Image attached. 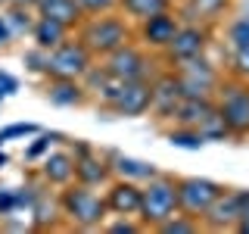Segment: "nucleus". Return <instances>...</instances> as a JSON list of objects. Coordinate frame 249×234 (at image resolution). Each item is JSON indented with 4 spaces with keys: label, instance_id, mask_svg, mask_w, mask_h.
<instances>
[{
    "label": "nucleus",
    "instance_id": "nucleus-13",
    "mask_svg": "<svg viewBox=\"0 0 249 234\" xmlns=\"http://www.w3.org/2000/svg\"><path fill=\"white\" fill-rule=\"evenodd\" d=\"M109 113L134 119V116L150 113V81H119V91L106 103Z\"/></svg>",
    "mask_w": 249,
    "mask_h": 234
},
{
    "label": "nucleus",
    "instance_id": "nucleus-37",
    "mask_svg": "<svg viewBox=\"0 0 249 234\" xmlns=\"http://www.w3.org/2000/svg\"><path fill=\"white\" fill-rule=\"evenodd\" d=\"M19 213L16 206V191H0V215H13Z\"/></svg>",
    "mask_w": 249,
    "mask_h": 234
},
{
    "label": "nucleus",
    "instance_id": "nucleus-17",
    "mask_svg": "<svg viewBox=\"0 0 249 234\" xmlns=\"http://www.w3.org/2000/svg\"><path fill=\"white\" fill-rule=\"evenodd\" d=\"M31 10H35V16H44V19L66 25L69 31H75L84 22V13L78 10L75 0H31Z\"/></svg>",
    "mask_w": 249,
    "mask_h": 234
},
{
    "label": "nucleus",
    "instance_id": "nucleus-15",
    "mask_svg": "<svg viewBox=\"0 0 249 234\" xmlns=\"http://www.w3.org/2000/svg\"><path fill=\"white\" fill-rule=\"evenodd\" d=\"M106 209L112 215H131L137 218V209H140V184L137 181H128V178H109L106 184Z\"/></svg>",
    "mask_w": 249,
    "mask_h": 234
},
{
    "label": "nucleus",
    "instance_id": "nucleus-20",
    "mask_svg": "<svg viewBox=\"0 0 249 234\" xmlns=\"http://www.w3.org/2000/svg\"><path fill=\"white\" fill-rule=\"evenodd\" d=\"M109 166H112V175L115 178H128V181H150L153 175H159V169L153 162H143V159H134V156H122V153H112L109 156Z\"/></svg>",
    "mask_w": 249,
    "mask_h": 234
},
{
    "label": "nucleus",
    "instance_id": "nucleus-27",
    "mask_svg": "<svg viewBox=\"0 0 249 234\" xmlns=\"http://www.w3.org/2000/svg\"><path fill=\"white\" fill-rule=\"evenodd\" d=\"M156 231H162V234H196V231H202V222L178 209V213H175V215H168Z\"/></svg>",
    "mask_w": 249,
    "mask_h": 234
},
{
    "label": "nucleus",
    "instance_id": "nucleus-24",
    "mask_svg": "<svg viewBox=\"0 0 249 234\" xmlns=\"http://www.w3.org/2000/svg\"><path fill=\"white\" fill-rule=\"evenodd\" d=\"M165 10H175V0H119V13L128 22H140L146 16L165 13Z\"/></svg>",
    "mask_w": 249,
    "mask_h": 234
},
{
    "label": "nucleus",
    "instance_id": "nucleus-5",
    "mask_svg": "<svg viewBox=\"0 0 249 234\" xmlns=\"http://www.w3.org/2000/svg\"><path fill=\"white\" fill-rule=\"evenodd\" d=\"M100 62H103V69L112 78H119V81H153V75L159 72V69H156L159 62H156L137 41L122 44L119 50H112Z\"/></svg>",
    "mask_w": 249,
    "mask_h": 234
},
{
    "label": "nucleus",
    "instance_id": "nucleus-25",
    "mask_svg": "<svg viewBox=\"0 0 249 234\" xmlns=\"http://www.w3.org/2000/svg\"><path fill=\"white\" fill-rule=\"evenodd\" d=\"M165 137H168L171 147H181V150H199V147L206 144V137H202L196 128H190V125H171L165 131Z\"/></svg>",
    "mask_w": 249,
    "mask_h": 234
},
{
    "label": "nucleus",
    "instance_id": "nucleus-1",
    "mask_svg": "<svg viewBox=\"0 0 249 234\" xmlns=\"http://www.w3.org/2000/svg\"><path fill=\"white\" fill-rule=\"evenodd\" d=\"M56 200H59V218H66L69 228L97 231V228H103L106 218H109L106 200H103V194H97V187L69 181L66 187H59Z\"/></svg>",
    "mask_w": 249,
    "mask_h": 234
},
{
    "label": "nucleus",
    "instance_id": "nucleus-32",
    "mask_svg": "<svg viewBox=\"0 0 249 234\" xmlns=\"http://www.w3.org/2000/svg\"><path fill=\"white\" fill-rule=\"evenodd\" d=\"M28 135H37V125H31V122H16V125H6V128H0V140L28 137Z\"/></svg>",
    "mask_w": 249,
    "mask_h": 234
},
{
    "label": "nucleus",
    "instance_id": "nucleus-6",
    "mask_svg": "<svg viewBox=\"0 0 249 234\" xmlns=\"http://www.w3.org/2000/svg\"><path fill=\"white\" fill-rule=\"evenodd\" d=\"M215 106L228 122L231 137H249V81H240V78L224 81L221 78L215 94Z\"/></svg>",
    "mask_w": 249,
    "mask_h": 234
},
{
    "label": "nucleus",
    "instance_id": "nucleus-23",
    "mask_svg": "<svg viewBox=\"0 0 249 234\" xmlns=\"http://www.w3.org/2000/svg\"><path fill=\"white\" fill-rule=\"evenodd\" d=\"M69 35H72V31L66 25H59V22H53V19H44V16H35V25H31V41H35V47L53 50V47L62 44Z\"/></svg>",
    "mask_w": 249,
    "mask_h": 234
},
{
    "label": "nucleus",
    "instance_id": "nucleus-11",
    "mask_svg": "<svg viewBox=\"0 0 249 234\" xmlns=\"http://www.w3.org/2000/svg\"><path fill=\"white\" fill-rule=\"evenodd\" d=\"M212 44V28L206 25H193V22H181V28L175 31L171 44L162 50L165 62H181V59H190V57H202Z\"/></svg>",
    "mask_w": 249,
    "mask_h": 234
},
{
    "label": "nucleus",
    "instance_id": "nucleus-39",
    "mask_svg": "<svg viewBox=\"0 0 249 234\" xmlns=\"http://www.w3.org/2000/svg\"><path fill=\"white\" fill-rule=\"evenodd\" d=\"M13 41V31L6 25V16H0V44H10Z\"/></svg>",
    "mask_w": 249,
    "mask_h": 234
},
{
    "label": "nucleus",
    "instance_id": "nucleus-29",
    "mask_svg": "<svg viewBox=\"0 0 249 234\" xmlns=\"http://www.w3.org/2000/svg\"><path fill=\"white\" fill-rule=\"evenodd\" d=\"M246 44H249V16H237L228 25V47L231 50H240Z\"/></svg>",
    "mask_w": 249,
    "mask_h": 234
},
{
    "label": "nucleus",
    "instance_id": "nucleus-33",
    "mask_svg": "<svg viewBox=\"0 0 249 234\" xmlns=\"http://www.w3.org/2000/svg\"><path fill=\"white\" fill-rule=\"evenodd\" d=\"M103 228L109 234H137V231H143V225L131 222V215H119V222H109V225H103Z\"/></svg>",
    "mask_w": 249,
    "mask_h": 234
},
{
    "label": "nucleus",
    "instance_id": "nucleus-4",
    "mask_svg": "<svg viewBox=\"0 0 249 234\" xmlns=\"http://www.w3.org/2000/svg\"><path fill=\"white\" fill-rule=\"evenodd\" d=\"M171 72L178 75L184 97H215L218 84H221V69L202 53V57H190L181 62H171Z\"/></svg>",
    "mask_w": 249,
    "mask_h": 234
},
{
    "label": "nucleus",
    "instance_id": "nucleus-19",
    "mask_svg": "<svg viewBox=\"0 0 249 234\" xmlns=\"http://www.w3.org/2000/svg\"><path fill=\"white\" fill-rule=\"evenodd\" d=\"M44 97L50 100L53 106H81L84 100H88V91H84V84L75 81V78H47Z\"/></svg>",
    "mask_w": 249,
    "mask_h": 234
},
{
    "label": "nucleus",
    "instance_id": "nucleus-12",
    "mask_svg": "<svg viewBox=\"0 0 249 234\" xmlns=\"http://www.w3.org/2000/svg\"><path fill=\"white\" fill-rule=\"evenodd\" d=\"M72 156H75V181L78 184H88V187L109 184V178H112L109 156H100L93 147L84 144V140H78L72 147Z\"/></svg>",
    "mask_w": 249,
    "mask_h": 234
},
{
    "label": "nucleus",
    "instance_id": "nucleus-42",
    "mask_svg": "<svg viewBox=\"0 0 249 234\" xmlns=\"http://www.w3.org/2000/svg\"><path fill=\"white\" fill-rule=\"evenodd\" d=\"M0 144H3V140H0Z\"/></svg>",
    "mask_w": 249,
    "mask_h": 234
},
{
    "label": "nucleus",
    "instance_id": "nucleus-7",
    "mask_svg": "<svg viewBox=\"0 0 249 234\" xmlns=\"http://www.w3.org/2000/svg\"><path fill=\"white\" fill-rule=\"evenodd\" d=\"M93 62H97L93 53L78 41V38H66V41L56 44L53 50H47L44 78H75V81H81L84 72H88Z\"/></svg>",
    "mask_w": 249,
    "mask_h": 234
},
{
    "label": "nucleus",
    "instance_id": "nucleus-30",
    "mask_svg": "<svg viewBox=\"0 0 249 234\" xmlns=\"http://www.w3.org/2000/svg\"><path fill=\"white\" fill-rule=\"evenodd\" d=\"M78 10L84 13V19L88 16H103V13H115L119 10V0H75Z\"/></svg>",
    "mask_w": 249,
    "mask_h": 234
},
{
    "label": "nucleus",
    "instance_id": "nucleus-26",
    "mask_svg": "<svg viewBox=\"0 0 249 234\" xmlns=\"http://www.w3.org/2000/svg\"><path fill=\"white\" fill-rule=\"evenodd\" d=\"M196 131L206 140H228L231 137V131H228V122H224V116L218 113V106H212L206 113V119H202L199 125H196Z\"/></svg>",
    "mask_w": 249,
    "mask_h": 234
},
{
    "label": "nucleus",
    "instance_id": "nucleus-21",
    "mask_svg": "<svg viewBox=\"0 0 249 234\" xmlns=\"http://www.w3.org/2000/svg\"><path fill=\"white\" fill-rule=\"evenodd\" d=\"M212 106H215V97H184L181 103L175 106L168 125H190V128H196Z\"/></svg>",
    "mask_w": 249,
    "mask_h": 234
},
{
    "label": "nucleus",
    "instance_id": "nucleus-38",
    "mask_svg": "<svg viewBox=\"0 0 249 234\" xmlns=\"http://www.w3.org/2000/svg\"><path fill=\"white\" fill-rule=\"evenodd\" d=\"M19 91V81H16L13 75H6V72H0V100L3 97H10V94Z\"/></svg>",
    "mask_w": 249,
    "mask_h": 234
},
{
    "label": "nucleus",
    "instance_id": "nucleus-34",
    "mask_svg": "<svg viewBox=\"0 0 249 234\" xmlns=\"http://www.w3.org/2000/svg\"><path fill=\"white\" fill-rule=\"evenodd\" d=\"M25 69L28 72H35V75H44V66H47V50H41V47H35V50H28L25 53Z\"/></svg>",
    "mask_w": 249,
    "mask_h": 234
},
{
    "label": "nucleus",
    "instance_id": "nucleus-14",
    "mask_svg": "<svg viewBox=\"0 0 249 234\" xmlns=\"http://www.w3.org/2000/svg\"><path fill=\"white\" fill-rule=\"evenodd\" d=\"M240 218V191L233 187H224L221 194L215 197V203L202 213V228L206 231H233Z\"/></svg>",
    "mask_w": 249,
    "mask_h": 234
},
{
    "label": "nucleus",
    "instance_id": "nucleus-35",
    "mask_svg": "<svg viewBox=\"0 0 249 234\" xmlns=\"http://www.w3.org/2000/svg\"><path fill=\"white\" fill-rule=\"evenodd\" d=\"M237 234H249V191H240V218H237Z\"/></svg>",
    "mask_w": 249,
    "mask_h": 234
},
{
    "label": "nucleus",
    "instance_id": "nucleus-28",
    "mask_svg": "<svg viewBox=\"0 0 249 234\" xmlns=\"http://www.w3.org/2000/svg\"><path fill=\"white\" fill-rule=\"evenodd\" d=\"M6 25H10L13 38H19V35H31V25H35L31 6H13V3H10V13H6Z\"/></svg>",
    "mask_w": 249,
    "mask_h": 234
},
{
    "label": "nucleus",
    "instance_id": "nucleus-10",
    "mask_svg": "<svg viewBox=\"0 0 249 234\" xmlns=\"http://www.w3.org/2000/svg\"><path fill=\"white\" fill-rule=\"evenodd\" d=\"M184 100L181 94V84H178V75L171 69H159L150 81V113L159 125H168L171 122V113L175 106Z\"/></svg>",
    "mask_w": 249,
    "mask_h": 234
},
{
    "label": "nucleus",
    "instance_id": "nucleus-36",
    "mask_svg": "<svg viewBox=\"0 0 249 234\" xmlns=\"http://www.w3.org/2000/svg\"><path fill=\"white\" fill-rule=\"evenodd\" d=\"M53 140H56V135H37V140L25 150V159H28V162H31V159H37V156H41L44 150H50Z\"/></svg>",
    "mask_w": 249,
    "mask_h": 234
},
{
    "label": "nucleus",
    "instance_id": "nucleus-40",
    "mask_svg": "<svg viewBox=\"0 0 249 234\" xmlns=\"http://www.w3.org/2000/svg\"><path fill=\"white\" fill-rule=\"evenodd\" d=\"M6 162H10V159H6V153H0V169H3Z\"/></svg>",
    "mask_w": 249,
    "mask_h": 234
},
{
    "label": "nucleus",
    "instance_id": "nucleus-2",
    "mask_svg": "<svg viewBox=\"0 0 249 234\" xmlns=\"http://www.w3.org/2000/svg\"><path fill=\"white\" fill-rule=\"evenodd\" d=\"M75 38L93 53V59H103L112 50H119L122 44L134 41V28H131V22L115 10V13H103V16H88V19L75 28Z\"/></svg>",
    "mask_w": 249,
    "mask_h": 234
},
{
    "label": "nucleus",
    "instance_id": "nucleus-16",
    "mask_svg": "<svg viewBox=\"0 0 249 234\" xmlns=\"http://www.w3.org/2000/svg\"><path fill=\"white\" fill-rule=\"evenodd\" d=\"M231 10V0H175V13L181 22H193V25L212 28L221 22V16Z\"/></svg>",
    "mask_w": 249,
    "mask_h": 234
},
{
    "label": "nucleus",
    "instance_id": "nucleus-9",
    "mask_svg": "<svg viewBox=\"0 0 249 234\" xmlns=\"http://www.w3.org/2000/svg\"><path fill=\"white\" fill-rule=\"evenodd\" d=\"M178 28H181V19H178V13H175V10H165V13H156V16H146V19H140L137 28H134V41L143 47V50L162 53V50L171 44V38H175Z\"/></svg>",
    "mask_w": 249,
    "mask_h": 234
},
{
    "label": "nucleus",
    "instance_id": "nucleus-18",
    "mask_svg": "<svg viewBox=\"0 0 249 234\" xmlns=\"http://www.w3.org/2000/svg\"><path fill=\"white\" fill-rule=\"evenodd\" d=\"M41 178L47 187H66L69 181H75V156L72 150H56L47 153L41 162Z\"/></svg>",
    "mask_w": 249,
    "mask_h": 234
},
{
    "label": "nucleus",
    "instance_id": "nucleus-31",
    "mask_svg": "<svg viewBox=\"0 0 249 234\" xmlns=\"http://www.w3.org/2000/svg\"><path fill=\"white\" fill-rule=\"evenodd\" d=\"M231 75L240 78V81H249V44L233 50V66H231Z\"/></svg>",
    "mask_w": 249,
    "mask_h": 234
},
{
    "label": "nucleus",
    "instance_id": "nucleus-22",
    "mask_svg": "<svg viewBox=\"0 0 249 234\" xmlns=\"http://www.w3.org/2000/svg\"><path fill=\"white\" fill-rule=\"evenodd\" d=\"M35 228H53L59 222V200L47 194V187H37L35 200H31V209H28Z\"/></svg>",
    "mask_w": 249,
    "mask_h": 234
},
{
    "label": "nucleus",
    "instance_id": "nucleus-8",
    "mask_svg": "<svg viewBox=\"0 0 249 234\" xmlns=\"http://www.w3.org/2000/svg\"><path fill=\"white\" fill-rule=\"evenodd\" d=\"M224 191V184L212 181V178H178V209L193 218H202L209 206L215 203V197Z\"/></svg>",
    "mask_w": 249,
    "mask_h": 234
},
{
    "label": "nucleus",
    "instance_id": "nucleus-41",
    "mask_svg": "<svg viewBox=\"0 0 249 234\" xmlns=\"http://www.w3.org/2000/svg\"><path fill=\"white\" fill-rule=\"evenodd\" d=\"M0 6H10V0H0Z\"/></svg>",
    "mask_w": 249,
    "mask_h": 234
},
{
    "label": "nucleus",
    "instance_id": "nucleus-3",
    "mask_svg": "<svg viewBox=\"0 0 249 234\" xmlns=\"http://www.w3.org/2000/svg\"><path fill=\"white\" fill-rule=\"evenodd\" d=\"M178 213V178L171 175H153L150 181L140 184V209H137V222L143 228H159L168 215Z\"/></svg>",
    "mask_w": 249,
    "mask_h": 234
}]
</instances>
